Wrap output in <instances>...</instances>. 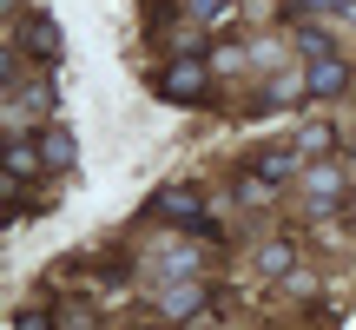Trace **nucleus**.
Masks as SVG:
<instances>
[{"label":"nucleus","mask_w":356,"mask_h":330,"mask_svg":"<svg viewBox=\"0 0 356 330\" xmlns=\"http://www.w3.org/2000/svg\"><path fill=\"white\" fill-rule=\"evenodd\" d=\"M152 86H159L165 106H204V100H211V66H204V53L185 47V53H172V60L159 66Z\"/></svg>","instance_id":"nucleus-1"},{"label":"nucleus","mask_w":356,"mask_h":330,"mask_svg":"<svg viewBox=\"0 0 356 330\" xmlns=\"http://www.w3.org/2000/svg\"><path fill=\"white\" fill-rule=\"evenodd\" d=\"M304 198H310V212H337V205L350 198L343 165H337V159H310L304 165Z\"/></svg>","instance_id":"nucleus-2"},{"label":"nucleus","mask_w":356,"mask_h":330,"mask_svg":"<svg viewBox=\"0 0 356 330\" xmlns=\"http://www.w3.org/2000/svg\"><path fill=\"white\" fill-rule=\"evenodd\" d=\"M152 212H165V218H178V225H191V231H204L211 238V212H204V198L191 185H165V191H152Z\"/></svg>","instance_id":"nucleus-3"},{"label":"nucleus","mask_w":356,"mask_h":330,"mask_svg":"<svg viewBox=\"0 0 356 330\" xmlns=\"http://www.w3.org/2000/svg\"><path fill=\"white\" fill-rule=\"evenodd\" d=\"M152 311H159V324H191L204 311V284H191V278H172L165 291L152 297Z\"/></svg>","instance_id":"nucleus-4"},{"label":"nucleus","mask_w":356,"mask_h":330,"mask_svg":"<svg viewBox=\"0 0 356 330\" xmlns=\"http://www.w3.org/2000/svg\"><path fill=\"white\" fill-rule=\"evenodd\" d=\"M304 93H310V100H337V93H350V60H343V53L304 60Z\"/></svg>","instance_id":"nucleus-5"},{"label":"nucleus","mask_w":356,"mask_h":330,"mask_svg":"<svg viewBox=\"0 0 356 330\" xmlns=\"http://www.w3.org/2000/svg\"><path fill=\"white\" fill-rule=\"evenodd\" d=\"M13 53H33L40 66H53V60H60V26H53L47 13H26V20H20V40H13Z\"/></svg>","instance_id":"nucleus-6"},{"label":"nucleus","mask_w":356,"mask_h":330,"mask_svg":"<svg viewBox=\"0 0 356 330\" xmlns=\"http://www.w3.org/2000/svg\"><path fill=\"white\" fill-rule=\"evenodd\" d=\"M40 159H47L53 172H73V159H79V139H73L66 126H53V119H47V126H40Z\"/></svg>","instance_id":"nucleus-7"},{"label":"nucleus","mask_w":356,"mask_h":330,"mask_svg":"<svg viewBox=\"0 0 356 330\" xmlns=\"http://www.w3.org/2000/svg\"><path fill=\"white\" fill-rule=\"evenodd\" d=\"M7 172L13 178L47 172V159H40V132H7Z\"/></svg>","instance_id":"nucleus-8"},{"label":"nucleus","mask_w":356,"mask_h":330,"mask_svg":"<svg viewBox=\"0 0 356 330\" xmlns=\"http://www.w3.org/2000/svg\"><path fill=\"white\" fill-rule=\"evenodd\" d=\"M291 265H297V251H291V238H270L264 251H257V278H291Z\"/></svg>","instance_id":"nucleus-9"},{"label":"nucleus","mask_w":356,"mask_h":330,"mask_svg":"<svg viewBox=\"0 0 356 330\" xmlns=\"http://www.w3.org/2000/svg\"><path fill=\"white\" fill-rule=\"evenodd\" d=\"M291 172H297V152H291V146H270V152H257V178H264V185H284Z\"/></svg>","instance_id":"nucleus-10"},{"label":"nucleus","mask_w":356,"mask_h":330,"mask_svg":"<svg viewBox=\"0 0 356 330\" xmlns=\"http://www.w3.org/2000/svg\"><path fill=\"white\" fill-rule=\"evenodd\" d=\"M7 100H13V106H26V113H33V119H40V126H47V113H53V86H47V79H40V86H26V93H20V86H13V93H7Z\"/></svg>","instance_id":"nucleus-11"},{"label":"nucleus","mask_w":356,"mask_h":330,"mask_svg":"<svg viewBox=\"0 0 356 330\" xmlns=\"http://www.w3.org/2000/svg\"><path fill=\"white\" fill-rule=\"evenodd\" d=\"M297 152H304V159H330L337 152V132L330 126H304V132H297Z\"/></svg>","instance_id":"nucleus-12"},{"label":"nucleus","mask_w":356,"mask_h":330,"mask_svg":"<svg viewBox=\"0 0 356 330\" xmlns=\"http://www.w3.org/2000/svg\"><path fill=\"white\" fill-rule=\"evenodd\" d=\"M297 53H304V60H323V53H337V47H330L323 26H304V33H297Z\"/></svg>","instance_id":"nucleus-13"},{"label":"nucleus","mask_w":356,"mask_h":330,"mask_svg":"<svg viewBox=\"0 0 356 330\" xmlns=\"http://www.w3.org/2000/svg\"><path fill=\"white\" fill-rule=\"evenodd\" d=\"M185 13H191V20H225L231 0H185Z\"/></svg>","instance_id":"nucleus-14"},{"label":"nucleus","mask_w":356,"mask_h":330,"mask_svg":"<svg viewBox=\"0 0 356 330\" xmlns=\"http://www.w3.org/2000/svg\"><path fill=\"white\" fill-rule=\"evenodd\" d=\"M337 7H343V0H284L291 20H304V13H337Z\"/></svg>","instance_id":"nucleus-15"},{"label":"nucleus","mask_w":356,"mask_h":330,"mask_svg":"<svg viewBox=\"0 0 356 330\" xmlns=\"http://www.w3.org/2000/svg\"><path fill=\"white\" fill-rule=\"evenodd\" d=\"M13 330H60V317H47V311H20Z\"/></svg>","instance_id":"nucleus-16"},{"label":"nucleus","mask_w":356,"mask_h":330,"mask_svg":"<svg viewBox=\"0 0 356 330\" xmlns=\"http://www.w3.org/2000/svg\"><path fill=\"white\" fill-rule=\"evenodd\" d=\"M284 291H291V297H310V291H317V278H310V271H291V278H284Z\"/></svg>","instance_id":"nucleus-17"},{"label":"nucleus","mask_w":356,"mask_h":330,"mask_svg":"<svg viewBox=\"0 0 356 330\" xmlns=\"http://www.w3.org/2000/svg\"><path fill=\"white\" fill-rule=\"evenodd\" d=\"M60 330H92V311H86V304H73V311L60 317Z\"/></svg>","instance_id":"nucleus-18"},{"label":"nucleus","mask_w":356,"mask_h":330,"mask_svg":"<svg viewBox=\"0 0 356 330\" xmlns=\"http://www.w3.org/2000/svg\"><path fill=\"white\" fill-rule=\"evenodd\" d=\"M343 13H350V20H356V0H343Z\"/></svg>","instance_id":"nucleus-19"}]
</instances>
